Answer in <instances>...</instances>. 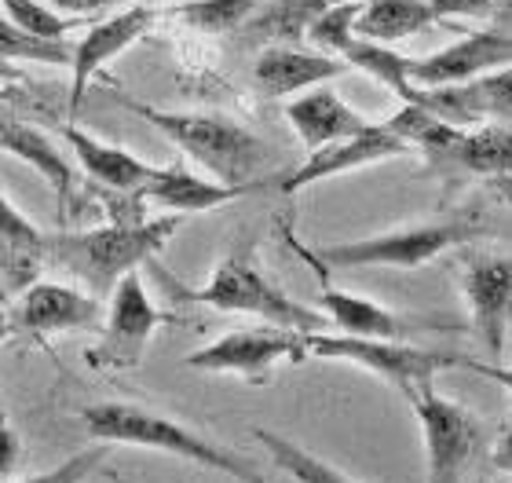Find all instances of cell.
Listing matches in <instances>:
<instances>
[{
  "mask_svg": "<svg viewBox=\"0 0 512 483\" xmlns=\"http://www.w3.org/2000/svg\"><path fill=\"white\" fill-rule=\"evenodd\" d=\"M85 432L92 440L110 447H139V451H158L183 458L191 465H202L209 473H224L238 483H271L249 458L235 454L224 443L209 440L191 425L161 414V410L136 407V403H96L85 407Z\"/></svg>",
  "mask_w": 512,
  "mask_h": 483,
  "instance_id": "obj_3",
  "label": "cell"
},
{
  "mask_svg": "<svg viewBox=\"0 0 512 483\" xmlns=\"http://www.w3.org/2000/svg\"><path fill=\"white\" fill-rule=\"evenodd\" d=\"M278 231H282V238H286V246L315 271V279H319V312L330 319V326H337V330L348 333V337L410 341V337H417V333H425V330H454V322L436 319V315H403V312H392V308L370 301V297L337 290V286L330 282V268L315 257V249L304 246V242L293 235V227L289 224H278Z\"/></svg>",
  "mask_w": 512,
  "mask_h": 483,
  "instance_id": "obj_8",
  "label": "cell"
},
{
  "mask_svg": "<svg viewBox=\"0 0 512 483\" xmlns=\"http://www.w3.org/2000/svg\"><path fill=\"white\" fill-rule=\"evenodd\" d=\"M158 19L161 8L132 4V8H121L110 19H99L96 26H88V33L74 44V55H70V74H74V85H70V121L77 118V110L85 103L92 77L107 63H114L118 55H125L139 37H147L150 26Z\"/></svg>",
  "mask_w": 512,
  "mask_h": 483,
  "instance_id": "obj_15",
  "label": "cell"
},
{
  "mask_svg": "<svg viewBox=\"0 0 512 483\" xmlns=\"http://www.w3.org/2000/svg\"><path fill=\"white\" fill-rule=\"evenodd\" d=\"M352 66L326 52H304L300 44H271L260 48L253 63V85L267 99H286L293 92L330 85L333 77L348 74Z\"/></svg>",
  "mask_w": 512,
  "mask_h": 483,
  "instance_id": "obj_19",
  "label": "cell"
},
{
  "mask_svg": "<svg viewBox=\"0 0 512 483\" xmlns=\"http://www.w3.org/2000/svg\"><path fill=\"white\" fill-rule=\"evenodd\" d=\"M264 0H180L161 8V19H172L176 26H187L194 33H238L246 19Z\"/></svg>",
  "mask_w": 512,
  "mask_h": 483,
  "instance_id": "obj_27",
  "label": "cell"
},
{
  "mask_svg": "<svg viewBox=\"0 0 512 483\" xmlns=\"http://www.w3.org/2000/svg\"><path fill=\"white\" fill-rule=\"evenodd\" d=\"M0 151L26 161L59 198H70V191H74V169H70V161L59 154V147L41 129H33L22 118H15L8 110V103H4V96H0Z\"/></svg>",
  "mask_w": 512,
  "mask_h": 483,
  "instance_id": "obj_22",
  "label": "cell"
},
{
  "mask_svg": "<svg viewBox=\"0 0 512 483\" xmlns=\"http://www.w3.org/2000/svg\"><path fill=\"white\" fill-rule=\"evenodd\" d=\"M494 483H498V480H494Z\"/></svg>",
  "mask_w": 512,
  "mask_h": 483,
  "instance_id": "obj_42",
  "label": "cell"
},
{
  "mask_svg": "<svg viewBox=\"0 0 512 483\" xmlns=\"http://www.w3.org/2000/svg\"><path fill=\"white\" fill-rule=\"evenodd\" d=\"M308 359V333L286 326H249L231 330L183 359V366L202 374H235L253 385H264L278 363H304Z\"/></svg>",
  "mask_w": 512,
  "mask_h": 483,
  "instance_id": "obj_11",
  "label": "cell"
},
{
  "mask_svg": "<svg viewBox=\"0 0 512 483\" xmlns=\"http://www.w3.org/2000/svg\"><path fill=\"white\" fill-rule=\"evenodd\" d=\"M0 81H19V70H15L8 59H0Z\"/></svg>",
  "mask_w": 512,
  "mask_h": 483,
  "instance_id": "obj_39",
  "label": "cell"
},
{
  "mask_svg": "<svg viewBox=\"0 0 512 483\" xmlns=\"http://www.w3.org/2000/svg\"><path fill=\"white\" fill-rule=\"evenodd\" d=\"M491 465H494V469H498V473L512 476V425L502 432V436H498V440H494Z\"/></svg>",
  "mask_w": 512,
  "mask_h": 483,
  "instance_id": "obj_36",
  "label": "cell"
},
{
  "mask_svg": "<svg viewBox=\"0 0 512 483\" xmlns=\"http://www.w3.org/2000/svg\"><path fill=\"white\" fill-rule=\"evenodd\" d=\"M19 458H22V440L19 432H15V425L8 421V414H4V407H0V483H8Z\"/></svg>",
  "mask_w": 512,
  "mask_h": 483,
  "instance_id": "obj_33",
  "label": "cell"
},
{
  "mask_svg": "<svg viewBox=\"0 0 512 483\" xmlns=\"http://www.w3.org/2000/svg\"><path fill=\"white\" fill-rule=\"evenodd\" d=\"M432 11H436L439 19L450 22V19H472V15H487L494 8V0H428Z\"/></svg>",
  "mask_w": 512,
  "mask_h": 483,
  "instance_id": "obj_34",
  "label": "cell"
},
{
  "mask_svg": "<svg viewBox=\"0 0 512 483\" xmlns=\"http://www.w3.org/2000/svg\"><path fill=\"white\" fill-rule=\"evenodd\" d=\"M472 374L491 377V381H498L505 392H512V363L509 366H491V363H476V359H472Z\"/></svg>",
  "mask_w": 512,
  "mask_h": 483,
  "instance_id": "obj_37",
  "label": "cell"
},
{
  "mask_svg": "<svg viewBox=\"0 0 512 483\" xmlns=\"http://www.w3.org/2000/svg\"><path fill=\"white\" fill-rule=\"evenodd\" d=\"M158 304L150 301L147 282L139 271H128L125 279L110 293V308L99 326V341L85 348V363L103 374H121V370H136L147 355V344L161 322H169Z\"/></svg>",
  "mask_w": 512,
  "mask_h": 483,
  "instance_id": "obj_10",
  "label": "cell"
},
{
  "mask_svg": "<svg viewBox=\"0 0 512 483\" xmlns=\"http://www.w3.org/2000/svg\"><path fill=\"white\" fill-rule=\"evenodd\" d=\"M491 187H494V191H498V194H502L505 202H509V205H512V180H494V183H491Z\"/></svg>",
  "mask_w": 512,
  "mask_h": 483,
  "instance_id": "obj_40",
  "label": "cell"
},
{
  "mask_svg": "<svg viewBox=\"0 0 512 483\" xmlns=\"http://www.w3.org/2000/svg\"><path fill=\"white\" fill-rule=\"evenodd\" d=\"M286 118L293 125V132L300 136L304 143V151H319L326 143H337V140H348V136H359L366 132L374 121L363 118L359 110H352L344 103L330 85H319V88H308V92H300L297 99H289L286 103Z\"/></svg>",
  "mask_w": 512,
  "mask_h": 483,
  "instance_id": "obj_20",
  "label": "cell"
},
{
  "mask_svg": "<svg viewBox=\"0 0 512 483\" xmlns=\"http://www.w3.org/2000/svg\"><path fill=\"white\" fill-rule=\"evenodd\" d=\"M337 59H344L352 70H363V74H370L374 81H381L384 88H392L403 103H417V99H421V88L410 81V59H406V55H399V52H392V44L366 41V37H359V33H355L352 41L337 52Z\"/></svg>",
  "mask_w": 512,
  "mask_h": 483,
  "instance_id": "obj_26",
  "label": "cell"
},
{
  "mask_svg": "<svg viewBox=\"0 0 512 483\" xmlns=\"http://www.w3.org/2000/svg\"><path fill=\"white\" fill-rule=\"evenodd\" d=\"M253 440L264 443V451L271 454V462H275L286 476H293L297 483H359V480H352L348 473H341L337 465L326 462V458L304 451L300 443L286 440L282 432L253 429Z\"/></svg>",
  "mask_w": 512,
  "mask_h": 483,
  "instance_id": "obj_28",
  "label": "cell"
},
{
  "mask_svg": "<svg viewBox=\"0 0 512 483\" xmlns=\"http://www.w3.org/2000/svg\"><path fill=\"white\" fill-rule=\"evenodd\" d=\"M176 293H180V301L205 304V308H216V312L253 315V319H264V322H271V326H286V330L322 333L330 326V319H326L319 308L300 304L297 297H289V293L267 275L253 238L238 242V246L216 264L213 279L205 282V286H198V290H180V286H176Z\"/></svg>",
  "mask_w": 512,
  "mask_h": 483,
  "instance_id": "obj_4",
  "label": "cell"
},
{
  "mask_svg": "<svg viewBox=\"0 0 512 483\" xmlns=\"http://www.w3.org/2000/svg\"><path fill=\"white\" fill-rule=\"evenodd\" d=\"M359 11H363V0H341V4H333L330 11H322L319 19L311 22L308 30V41L326 55H337L344 44L355 37V19H359Z\"/></svg>",
  "mask_w": 512,
  "mask_h": 483,
  "instance_id": "obj_31",
  "label": "cell"
},
{
  "mask_svg": "<svg viewBox=\"0 0 512 483\" xmlns=\"http://www.w3.org/2000/svg\"><path fill=\"white\" fill-rule=\"evenodd\" d=\"M512 63V37L502 30H469L454 44L425 55V59H410V81L417 88H447L465 85L472 77L498 70Z\"/></svg>",
  "mask_w": 512,
  "mask_h": 483,
  "instance_id": "obj_16",
  "label": "cell"
},
{
  "mask_svg": "<svg viewBox=\"0 0 512 483\" xmlns=\"http://www.w3.org/2000/svg\"><path fill=\"white\" fill-rule=\"evenodd\" d=\"M180 213H161L147 220H110L103 227L88 231H44V264L63 268L74 275L88 293H96L99 301L114 293L128 271H139L143 264H154L161 249L169 246V238L180 231Z\"/></svg>",
  "mask_w": 512,
  "mask_h": 483,
  "instance_id": "obj_1",
  "label": "cell"
},
{
  "mask_svg": "<svg viewBox=\"0 0 512 483\" xmlns=\"http://www.w3.org/2000/svg\"><path fill=\"white\" fill-rule=\"evenodd\" d=\"M44 231L33 227L15 205L0 194V290L22 293L33 286L44 257Z\"/></svg>",
  "mask_w": 512,
  "mask_h": 483,
  "instance_id": "obj_23",
  "label": "cell"
},
{
  "mask_svg": "<svg viewBox=\"0 0 512 483\" xmlns=\"http://www.w3.org/2000/svg\"><path fill=\"white\" fill-rule=\"evenodd\" d=\"M11 341V326H8V304H0V344Z\"/></svg>",
  "mask_w": 512,
  "mask_h": 483,
  "instance_id": "obj_38",
  "label": "cell"
},
{
  "mask_svg": "<svg viewBox=\"0 0 512 483\" xmlns=\"http://www.w3.org/2000/svg\"><path fill=\"white\" fill-rule=\"evenodd\" d=\"M110 458V443H92L88 451L81 454H70L66 462H59L55 469H44V473L30 476V480H22V483H85L92 480V476L107 465Z\"/></svg>",
  "mask_w": 512,
  "mask_h": 483,
  "instance_id": "obj_32",
  "label": "cell"
},
{
  "mask_svg": "<svg viewBox=\"0 0 512 483\" xmlns=\"http://www.w3.org/2000/svg\"><path fill=\"white\" fill-rule=\"evenodd\" d=\"M271 191V180H253V183H220V180H202L183 165H158V172L139 187V202L158 205L165 213H209L220 205H231L249 194Z\"/></svg>",
  "mask_w": 512,
  "mask_h": 483,
  "instance_id": "obj_18",
  "label": "cell"
},
{
  "mask_svg": "<svg viewBox=\"0 0 512 483\" xmlns=\"http://www.w3.org/2000/svg\"><path fill=\"white\" fill-rule=\"evenodd\" d=\"M0 304H8V293H4V290H0Z\"/></svg>",
  "mask_w": 512,
  "mask_h": 483,
  "instance_id": "obj_41",
  "label": "cell"
},
{
  "mask_svg": "<svg viewBox=\"0 0 512 483\" xmlns=\"http://www.w3.org/2000/svg\"><path fill=\"white\" fill-rule=\"evenodd\" d=\"M103 315L107 308L96 293L59 282H33L15 293V304H8L11 337H30V341H48L55 333L99 330Z\"/></svg>",
  "mask_w": 512,
  "mask_h": 483,
  "instance_id": "obj_13",
  "label": "cell"
},
{
  "mask_svg": "<svg viewBox=\"0 0 512 483\" xmlns=\"http://www.w3.org/2000/svg\"><path fill=\"white\" fill-rule=\"evenodd\" d=\"M436 26H443V19L432 11L428 0H366L355 19V33L377 44L406 41V37L436 30Z\"/></svg>",
  "mask_w": 512,
  "mask_h": 483,
  "instance_id": "obj_25",
  "label": "cell"
},
{
  "mask_svg": "<svg viewBox=\"0 0 512 483\" xmlns=\"http://www.w3.org/2000/svg\"><path fill=\"white\" fill-rule=\"evenodd\" d=\"M59 132H63L66 147L74 151V158L81 161V169H85L103 191L114 194V198H132V194H139V187L158 172V165H150V161L125 151V147L103 143L99 136L77 129V125H63Z\"/></svg>",
  "mask_w": 512,
  "mask_h": 483,
  "instance_id": "obj_21",
  "label": "cell"
},
{
  "mask_svg": "<svg viewBox=\"0 0 512 483\" xmlns=\"http://www.w3.org/2000/svg\"><path fill=\"white\" fill-rule=\"evenodd\" d=\"M458 286L461 301L469 308L472 333L491 355H502L512 330V257L494 249L461 253Z\"/></svg>",
  "mask_w": 512,
  "mask_h": 483,
  "instance_id": "obj_12",
  "label": "cell"
},
{
  "mask_svg": "<svg viewBox=\"0 0 512 483\" xmlns=\"http://www.w3.org/2000/svg\"><path fill=\"white\" fill-rule=\"evenodd\" d=\"M0 11L22 33L41 41H66V33L81 26V15H63L59 8H48V0H0Z\"/></svg>",
  "mask_w": 512,
  "mask_h": 483,
  "instance_id": "obj_30",
  "label": "cell"
},
{
  "mask_svg": "<svg viewBox=\"0 0 512 483\" xmlns=\"http://www.w3.org/2000/svg\"><path fill=\"white\" fill-rule=\"evenodd\" d=\"M333 4H341V0H264L238 30V41L246 48L308 41L311 22L319 19L322 11H330Z\"/></svg>",
  "mask_w": 512,
  "mask_h": 483,
  "instance_id": "obj_24",
  "label": "cell"
},
{
  "mask_svg": "<svg viewBox=\"0 0 512 483\" xmlns=\"http://www.w3.org/2000/svg\"><path fill=\"white\" fill-rule=\"evenodd\" d=\"M118 103L128 114L154 125L165 140L176 143L191 161H198L213 180L253 183L256 172L264 169L267 143L256 132H249L246 125H238L235 118H224V114H180V110H161L128 96H118Z\"/></svg>",
  "mask_w": 512,
  "mask_h": 483,
  "instance_id": "obj_5",
  "label": "cell"
},
{
  "mask_svg": "<svg viewBox=\"0 0 512 483\" xmlns=\"http://www.w3.org/2000/svg\"><path fill=\"white\" fill-rule=\"evenodd\" d=\"M403 154H414V147H410L388 121H374V125L366 132H359V136L326 143L319 151H311L297 169L282 172V176H267V180H271V191H278V194H300L304 187H311V183L333 180V176L366 169V165H377V161H388V158H403Z\"/></svg>",
  "mask_w": 512,
  "mask_h": 483,
  "instance_id": "obj_14",
  "label": "cell"
},
{
  "mask_svg": "<svg viewBox=\"0 0 512 483\" xmlns=\"http://www.w3.org/2000/svg\"><path fill=\"white\" fill-rule=\"evenodd\" d=\"M410 407L417 414L421 436H425L428 483H465L472 462L480 458L483 425L480 418L454 399L439 396L436 381L410 392Z\"/></svg>",
  "mask_w": 512,
  "mask_h": 483,
  "instance_id": "obj_9",
  "label": "cell"
},
{
  "mask_svg": "<svg viewBox=\"0 0 512 483\" xmlns=\"http://www.w3.org/2000/svg\"><path fill=\"white\" fill-rule=\"evenodd\" d=\"M74 44L70 41H41L22 33L15 22L0 11V59L8 63H44V66H70Z\"/></svg>",
  "mask_w": 512,
  "mask_h": 483,
  "instance_id": "obj_29",
  "label": "cell"
},
{
  "mask_svg": "<svg viewBox=\"0 0 512 483\" xmlns=\"http://www.w3.org/2000/svg\"><path fill=\"white\" fill-rule=\"evenodd\" d=\"M483 231H487V224L476 213H454V216H443V220H428V224L395 227V231H384V235L330 242V246L315 249V257L326 268H344V271H355V268L414 271L439 260L450 249L469 246L472 238H480Z\"/></svg>",
  "mask_w": 512,
  "mask_h": 483,
  "instance_id": "obj_6",
  "label": "cell"
},
{
  "mask_svg": "<svg viewBox=\"0 0 512 483\" xmlns=\"http://www.w3.org/2000/svg\"><path fill=\"white\" fill-rule=\"evenodd\" d=\"M417 107L432 110L450 125H480V121L512 125V63L472 77L465 85L421 88Z\"/></svg>",
  "mask_w": 512,
  "mask_h": 483,
  "instance_id": "obj_17",
  "label": "cell"
},
{
  "mask_svg": "<svg viewBox=\"0 0 512 483\" xmlns=\"http://www.w3.org/2000/svg\"><path fill=\"white\" fill-rule=\"evenodd\" d=\"M48 4H55V8L66 11V15H81V19H88V15H103V11L118 8V4H128V0H48Z\"/></svg>",
  "mask_w": 512,
  "mask_h": 483,
  "instance_id": "obj_35",
  "label": "cell"
},
{
  "mask_svg": "<svg viewBox=\"0 0 512 483\" xmlns=\"http://www.w3.org/2000/svg\"><path fill=\"white\" fill-rule=\"evenodd\" d=\"M388 125L425 154V172L447 191L461 180H512V125H450L417 103H403Z\"/></svg>",
  "mask_w": 512,
  "mask_h": 483,
  "instance_id": "obj_2",
  "label": "cell"
},
{
  "mask_svg": "<svg viewBox=\"0 0 512 483\" xmlns=\"http://www.w3.org/2000/svg\"><path fill=\"white\" fill-rule=\"evenodd\" d=\"M308 355L330 359V363L363 366V370L399 388V396H410L414 388L436 381L443 370H472L469 355L417 348L410 341H377V337H348V333L326 330L308 333Z\"/></svg>",
  "mask_w": 512,
  "mask_h": 483,
  "instance_id": "obj_7",
  "label": "cell"
}]
</instances>
